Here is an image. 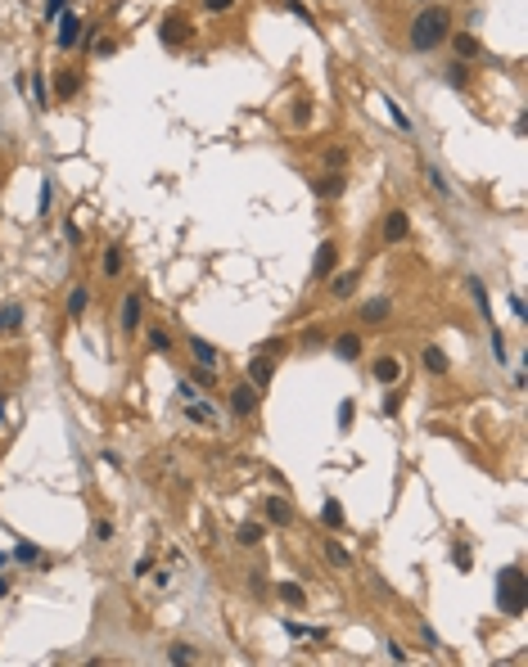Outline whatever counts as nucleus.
<instances>
[{
    "instance_id": "obj_1",
    "label": "nucleus",
    "mask_w": 528,
    "mask_h": 667,
    "mask_svg": "<svg viewBox=\"0 0 528 667\" xmlns=\"http://www.w3.org/2000/svg\"><path fill=\"white\" fill-rule=\"evenodd\" d=\"M447 36H451V9H443V5H420L415 9V18L407 28V45L415 55H434L438 45H447Z\"/></svg>"
},
{
    "instance_id": "obj_2",
    "label": "nucleus",
    "mask_w": 528,
    "mask_h": 667,
    "mask_svg": "<svg viewBox=\"0 0 528 667\" xmlns=\"http://www.w3.org/2000/svg\"><path fill=\"white\" fill-rule=\"evenodd\" d=\"M497 609L506 617H524V609H528V577H524L519 564H510V568L497 573Z\"/></svg>"
},
{
    "instance_id": "obj_3",
    "label": "nucleus",
    "mask_w": 528,
    "mask_h": 667,
    "mask_svg": "<svg viewBox=\"0 0 528 667\" xmlns=\"http://www.w3.org/2000/svg\"><path fill=\"white\" fill-rule=\"evenodd\" d=\"M190 36H194V28H190V18L186 14H163V23H158V41L167 45V50H181V45H190Z\"/></svg>"
},
{
    "instance_id": "obj_4",
    "label": "nucleus",
    "mask_w": 528,
    "mask_h": 667,
    "mask_svg": "<svg viewBox=\"0 0 528 667\" xmlns=\"http://www.w3.org/2000/svg\"><path fill=\"white\" fill-rule=\"evenodd\" d=\"M82 28H86L82 14L64 9V14L55 18V45H59V50H77V45H82Z\"/></svg>"
},
{
    "instance_id": "obj_5",
    "label": "nucleus",
    "mask_w": 528,
    "mask_h": 667,
    "mask_svg": "<svg viewBox=\"0 0 528 667\" xmlns=\"http://www.w3.org/2000/svg\"><path fill=\"white\" fill-rule=\"evenodd\" d=\"M257 406H262V388H253V384H235V388H230V415L253 419Z\"/></svg>"
},
{
    "instance_id": "obj_6",
    "label": "nucleus",
    "mask_w": 528,
    "mask_h": 667,
    "mask_svg": "<svg viewBox=\"0 0 528 667\" xmlns=\"http://www.w3.org/2000/svg\"><path fill=\"white\" fill-rule=\"evenodd\" d=\"M118 329L127 334H136V329H145V302H140V293H127L122 298V312H118Z\"/></svg>"
},
{
    "instance_id": "obj_7",
    "label": "nucleus",
    "mask_w": 528,
    "mask_h": 667,
    "mask_svg": "<svg viewBox=\"0 0 528 667\" xmlns=\"http://www.w3.org/2000/svg\"><path fill=\"white\" fill-rule=\"evenodd\" d=\"M335 266H339V244L335 239H321V244H316V257H312V275L316 280H330V275H335Z\"/></svg>"
},
{
    "instance_id": "obj_8",
    "label": "nucleus",
    "mask_w": 528,
    "mask_h": 667,
    "mask_svg": "<svg viewBox=\"0 0 528 667\" xmlns=\"http://www.w3.org/2000/svg\"><path fill=\"white\" fill-rule=\"evenodd\" d=\"M312 194L316 199H343V194H348V176H343V171H325V176L312 181Z\"/></svg>"
},
{
    "instance_id": "obj_9",
    "label": "nucleus",
    "mask_w": 528,
    "mask_h": 667,
    "mask_svg": "<svg viewBox=\"0 0 528 667\" xmlns=\"http://www.w3.org/2000/svg\"><path fill=\"white\" fill-rule=\"evenodd\" d=\"M407 234H411V217L402 207H388L384 212V244H402Z\"/></svg>"
},
{
    "instance_id": "obj_10",
    "label": "nucleus",
    "mask_w": 528,
    "mask_h": 667,
    "mask_svg": "<svg viewBox=\"0 0 528 667\" xmlns=\"http://www.w3.org/2000/svg\"><path fill=\"white\" fill-rule=\"evenodd\" d=\"M262 518H266V523H276V528H289V523H293L289 496H266V501H262Z\"/></svg>"
},
{
    "instance_id": "obj_11",
    "label": "nucleus",
    "mask_w": 528,
    "mask_h": 667,
    "mask_svg": "<svg viewBox=\"0 0 528 667\" xmlns=\"http://www.w3.org/2000/svg\"><path fill=\"white\" fill-rule=\"evenodd\" d=\"M388 316H393V302H388V298H366V302H361V325H366V329H379Z\"/></svg>"
},
{
    "instance_id": "obj_12",
    "label": "nucleus",
    "mask_w": 528,
    "mask_h": 667,
    "mask_svg": "<svg viewBox=\"0 0 528 667\" xmlns=\"http://www.w3.org/2000/svg\"><path fill=\"white\" fill-rule=\"evenodd\" d=\"M271 379H276V361L266 352H257L253 361H249V384L253 388H271Z\"/></svg>"
},
{
    "instance_id": "obj_13",
    "label": "nucleus",
    "mask_w": 528,
    "mask_h": 667,
    "mask_svg": "<svg viewBox=\"0 0 528 667\" xmlns=\"http://www.w3.org/2000/svg\"><path fill=\"white\" fill-rule=\"evenodd\" d=\"M23 325H28V312H23V302H5V307H0V334H5V338L23 334Z\"/></svg>"
},
{
    "instance_id": "obj_14",
    "label": "nucleus",
    "mask_w": 528,
    "mask_h": 667,
    "mask_svg": "<svg viewBox=\"0 0 528 667\" xmlns=\"http://www.w3.org/2000/svg\"><path fill=\"white\" fill-rule=\"evenodd\" d=\"M50 91H55V100H72V95L82 91V72L77 68H59L55 81H50Z\"/></svg>"
},
{
    "instance_id": "obj_15",
    "label": "nucleus",
    "mask_w": 528,
    "mask_h": 667,
    "mask_svg": "<svg viewBox=\"0 0 528 667\" xmlns=\"http://www.w3.org/2000/svg\"><path fill=\"white\" fill-rule=\"evenodd\" d=\"M371 375H375V384L388 388V384H398V379H402V361L384 352V356H375V361H371Z\"/></svg>"
},
{
    "instance_id": "obj_16",
    "label": "nucleus",
    "mask_w": 528,
    "mask_h": 667,
    "mask_svg": "<svg viewBox=\"0 0 528 667\" xmlns=\"http://www.w3.org/2000/svg\"><path fill=\"white\" fill-rule=\"evenodd\" d=\"M465 289H470L474 307H478V312H483V320H488V325H493V298H488V284L478 280V275H470V280H465Z\"/></svg>"
},
{
    "instance_id": "obj_17",
    "label": "nucleus",
    "mask_w": 528,
    "mask_h": 667,
    "mask_svg": "<svg viewBox=\"0 0 528 667\" xmlns=\"http://www.w3.org/2000/svg\"><path fill=\"white\" fill-rule=\"evenodd\" d=\"M352 289H357V270H339V275H330V298L348 302Z\"/></svg>"
},
{
    "instance_id": "obj_18",
    "label": "nucleus",
    "mask_w": 528,
    "mask_h": 667,
    "mask_svg": "<svg viewBox=\"0 0 528 667\" xmlns=\"http://www.w3.org/2000/svg\"><path fill=\"white\" fill-rule=\"evenodd\" d=\"M335 356H339V361H357V356H361V334H352V329L339 334V338H335Z\"/></svg>"
},
{
    "instance_id": "obj_19",
    "label": "nucleus",
    "mask_w": 528,
    "mask_h": 667,
    "mask_svg": "<svg viewBox=\"0 0 528 667\" xmlns=\"http://www.w3.org/2000/svg\"><path fill=\"white\" fill-rule=\"evenodd\" d=\"M186 419L190 424H217V411H213V401L194 397V401H186Z\"/></svg>"
},
{
    "instance_id": "obj_20",
    "label": "nucleus",
    "mask_w": 528,
    "mask_h": 667,
    "mask_svg": "<svg viewBox=\"0 0 528 667\" xmlns=\"http://www.w3.org/2000/svg\"><path fill=\"white\" fill-rule=\"evenodd\" d=\"M145 343H150V352L172 356V334H167L163 325H145Z\"/></svg>"
},
{
    "instance_id": "obj_21",
    "label": "nucleus",
    "mask_w": 528,
    "mask_h": 667,
    "mask_svg": "<svg viewBox=\"0 0 528 667\" xmlns=\"http://www.w3.org/2000/svg\"><path fill=\"white\" fill-rule=\"evenodd\" d=\"M190 352H194V365H217V356H222L208 338H199V334H190Z\"/></svg>"
},
{
    "instance_id": "obj_22",
    "label": "nucleus",
    "mask_w": 528,
    "mask_h": 667,
    "mask_svg": "<svg viewBox=\"0 0 528 667\" xmlns=\"http://www.w3.org/2000/svg\"><path fill=\"white\" fill-rule=\"evenodd\" d=\"M86 307H91V289L86 284H72V293H68V302H64V312L77 320V316H86Z\"/></svg>"
},
{
    "instance_id": "obj_23",
    "label": "nucleus",
    "mask_w": 528,
    "mask_h": 667,
    "mask_svg": "<svg viewBox=\"0 0 528 667\" xmlns=\"http://www.w3.org/2000/svg\"><path fill=\"white\" fill-rule=\"evenodd\" d=\"M447 41H451V50H456V59H474L478 55V36H470V32H451Z\"/></svg>"
},
{
    "instance_id": "obj_24",
    "label": "nucleus",
    "mask_w": 528,
    "mask_h": 667,
    "mask_svg": "<svg viewBox=\"0 0 528 667\" xmlns=\"http://www.w3.org/2000/svg\"><path fill=\"white\" fill-rule=\"evenodd\" d=\"M420 361H425L429 375H447V370H451V361H447V352H443V348H425V352H420Z\"/></svg>"
},
{
    "instance_id": "obj_25",
    "label": "nucleus",
    "mask_w": 528,
    "mask_h": 667,
    "mask_svg": "<svg viewBox=\"0 0 528 667\" xmlns=\"http://www.w3.org/2000/svg\"><path fill=\"white\" fill-rule=\"evenodd\" d=\"M420 171H425V181H429V190L438 194V199H451V185L443 181V171H438L434 163H420Z\"/></svg>"
},
{
    "instance_id": "obj_26",
    "label": "nucleus",
    "mask_w": 528,
    "mask_h": 667,
    "mask_svg": "<svg viewBox=\"0 0 528 667\" xmlns=\"http://www.w3.org/2000/svg\"><path fill=\"white\" fill-rule=\"evenodd\" d=\"M451 568H461V573H470L474 568V550H470V541H451Z\"/></svg>"
},
{
    "instance_id": "obj_27",
    "label": "nucleus",
    "mask_w": 528,
    "mask_h": 667,
    "mask_svg": "<svg viewBox=\"0 0 528 667\" xmlns=\"http://www.w3.org/2000/svg\"><path fill=\"white\" fill-rule=\"evenodd\" d=\"M443 72H447V86H451V91H465V86H470V64H465V59L447 64Z\"/></svg>"
},
{
    "instance_id": "obj_28",
    "label": "nucleus",
    "mask_w": 528,
    "mask_h": 667,
    "mask_svg": "<svg viewBox=\"0 0 528 667\" xmlns=\"http://www.w3.org/2000/svg\"><path fill=\"white\" fill-rule=\"evenodd\" d=\"M321 523L330 528V532H339V528H343V523H348V518H343V505H339L335 496H330V501H325V510H321Z\"/></svg>"
},
{
    "instance_id": "obj_29",
    "label": "nucleus",
    "mask_w": 528,
    "mask_h": 667,
    "mask_svg": "<svg viewBox=\"0 0 528 667\" xmlns=\"http://www.w3.org/2000/svg\"><path fill=\"white\" fill-rule=\"evenodd\" d=\"M398 411H402V392L388 384L384 397H379V415H384V419H398Z\"/></svg>"
},
{
    "instance_id": "obj_30",
    "label": "nucleus",
    "mask_w": 528,
    "mask_h": 667,
    "mask_svg": "<svg viewBox=\"0 0 528 667\" xmlns=\"http://www.w3.org/2000/svg\"><path fill=\"white\" fill-rule=\"evenodd\" d=\"M104 275L108 280L122 275V244H108V249H104Z\"/></svg>"
},
{
    "instance_id": "obj_31",
    "label": "nucleus",
    "mask_w": 528,
    "mask_h": 667,
    "mask_svg": "<svg viewBox=\"0 0 528 667\" xmlns=\"http://www.w3.org/2000/svg\"><path fill=\"white\" fill-rule=\"evenodd\" d=\"M280 600L293 604V609H303V604H307V591H303L298 582H280Z\"/></svg>"
},
{
    "instance_id": "obj_32",
    "label": "nucleus",
    "mask_w": 528,
    "mask_h": 667,
    "mask_svg": "<svg viewBox=\"0 0 528 667\" xmlns=\"http://www.w3.org/2000/svg\"><path fill=\"white\" fill-rule=\"evenodd\" d=\"M9 559H18V564H36V559H41V546H32V541H18V546L9 550Z\"/></svg>"
},
{
    "instance_id": "obj_33",
    "label": "nucleus",
    "mask_w": 528,
    "mask_h": 667,
    "mask_svg": "<svg viewBox=\"0 0 528 667\" xmlns=\"http://www.w3.org/2000/svg\"><path fill=\"white\" fill-rule=\"evenodd\" d=\"M289 122H293V127H298V131H307V127H312V100H298V104H293Z\"/></svg>"
},
{
    "instance_id": "obj_34",
    "label": "nucleus",
    "mask_w": 528,
    "mask_h": 667,
    "mask_svg": "<svg viewBox=\"0 0 528 667\" xmlns=\"http://www.w3.org/2000/svg\"><path fill=\"white\" fill-rule=\"evenodd\" d=\"M235 541H240V546H257V541H262V523H240L235 528Z\"/></svg>"
},
{
    "instance_id": "obj_35",
    "label": "nucleus",
    "mask_w": 528,
    "mask_h": 667,
    "mask_svg": "<svg viewBox=\"0 0 528 667\" xmlns=\"http://www.w3.org/2000/svg\"><path fill=\"white\" fill-rule=\"evenodd\" d=\"M325 559L335 564V568H352V554L339 546V541H325Z\"/></svg>"
},
{
    "instance_id": "obj_36",
    "label": "nucleus",
    "mask_w": 528,
    "mask_h": 667,
    "mask_svg": "<svg viewBox=\"0 0 528 667\" xmlns=\"http://www.w3.org/2000/svg\"><path fill=\"white\" fill-rule=\"evenodd\" d=\"M285 632H289L293 640H325L321 627H303V622H285Z\"/></svg>"
},
{
    "instance_id": "obj_37",
    "label": "nucleus",
    "mask_w": 528,
    "mask_h": 667,
    "mask_svg": "<svg viewBox=\"0 0 528 667\" xmlns=\"http://www.w3.org/2000/svg\"><path fill=\"white\" fill-rule=\"evenodd\" d=\"M335 419H339V428H352V419H357V401L343 397V401H339V411H335Z\"/></svg>"
},
{
    "instance_id": "obj_38",
    "label": "nucleus",
    "mask_w": 528,
    "mask_h": 667,
    "mask_svg": "<svg viewBox=\"0 0 528 667\" xmlns=\"http://www.w3.org/2000/svg\"><path fill=\"white\" fill-rule=\"evenodd\" d=\"M167 663H199L194 645H167Z\"/></svg>"
},
{
    "instance_id": "obj_39",
    "label": "nucleus",
    "mask_w": 528,
    "mask_h": 667,
    "mask_svg": "<svg viewBox=\"0 0 528 667\" xmlns=\"http://www.w3.org/2000/svg\"><path fill=\"white\" fill-rule=\"evenodd\" d=\"M32 95H36V113H45V108H50V91H45V77H41V72L32 77Z\"/></svg>"
},
{
    "instance_id": "obj_40",
    "label": "nucleus",
    "mask_w": 528,
    "mask_h": 667,
    "mask_svg": "<svg viewBox=\"0 0 528 667\" xmlns=\"http://www.w3.org/2000/svg\"><path fill=\"white\" fill-rule=\"evenodd\" d=\"M213 384H217V365H199V370H194V388H199V392H208Z\"/></svg>"
},
{
    "instance_id": "obj_41",
    "label": "nucleus",
    "mask_w": 528,
    "mask_h": 667,
    "mask_svg": "<svg viewBox=\"0 0 528 667\" xmlns=\"http://www.w3.org/2000/svg\"><path fill=\"white\" fill-rule=\"evenodd\" d=\"M91 537L100 541V546H108V541H113V523H108V518H95V528H91Z\"/></svg>"
},
{
    "instance_id": "obj_42",
    "label": "nucleus",
    "mask_w": 528,
    "mask_h": 667,
    "mask_svg": "<svg viewBox=\"0 0 528 667\" xmlns=\"http://www.w3.org/2000/svg\"><path fill=\"white\" fill-rule=\"evenodd\" d=\"M488 343H493V356H497V365H501V361H506V338H501V329H497V325L488 329Z\"/></svg>"
},
{
    "instance_id": "obj_43",
    "label": "nucleus",
    "mask_w": 528,
    "mask_h": 667,
    "mask_svg": "<svg viewBox=\"0 0 528 667\" xmlns=\"http://www.w3.org/2000/svg\"><path fill=\"white\" fill-rule=\"evenodd\" d=\"M325 167L330 171H343V167H348V149H325Z\"/></svg>"
},
{
    "instance_id": "obj_44",
    "label": "nucleus",
    "mask_w": 528,
    "mask_h": 667,
    "mask_svg": "<svg viewBox=\"0 0 528 667\" xmlns=\"http://www.w3.org/2000/svg\"><path fill=\"white\" fill-rule=\"evenodd\" d=\"M280 5H285L289 14H293V18H303V23H316V18H312V9H307L303 0H280Z\"/></svg>"
},
{
    "instance_id": "obj_45",
    "label": "nucleus",
    "mask_w": 528,
    "mask_h": 667,
    "mask_svg": "<svg viewBox=\"0 0 528 667\" xmlns=\"http://www.w3.org/2000/svg\"><path fill=\"white\" fill-rule=\"evenodd\" d=\"M50 203H55V181L45 176V181H41V203H36V207H41V217L50 212Z\"/></svg>"
},
{
    "instance_id": "obj_46",
    "label": "nucleus",
    "mask_w": 528,
    "mask_h": 667,
    "mask_svg": "<svg viewBox=\"0 0 528 667\" xmlns=\"http://www.w3.org/2000/svg\"><path fill=\"white\" fill-rule=\"evenodd\" d=\"M199 5L208 9V14H230V9H235V0H199Z\"/></svg>"
},
{
    "instance_id": "obj_47",
    "label": "nucleus",
    "mask_w": 528,
    "mask_h": 667,
    "mask_svg": "<svg viewBox=\"0 0 528 667\" xmlns=\"http://www.w3.org/2000/svg\"><path fill=\"white\" fill-rule=\"evenodd\" d=\"M176 392H181V401H194V397H203V392L194 388V379H181V384H176Z\"/></svg>"
},
{
    "instance_id": "obj_48",
    "label": "nucleus",
    "mask_w": 528,
    "mask_h": 667,
    "mask_svg": "<svg viewBox=\"0 0 528 667\" xmlns=\"http://www.w3.org/2000/svg\"><path fill=\"white\" fill-rule=\"evenodd\" d=\"M420 640H425L429 649H443V640H438V632H434V627H429V622H420Z\"/></svg>"
},
{
    "instance_id": "obj_49",
    "label": "nucleus",
    "mask_w": 528,
    "mask_h": 667,
    "mask_svg": "<svg viewBox=\"0 0 528 667\" xmlns=\"http://www.w3.org/2000/svg\"><path fill=\"white\" fill-rule=\"evenodd\" d=\"M154 573V554H145V559H136V568H131V577H150Z\"/></svg>"
},
{
    "instance_id": "obj_50",
    "label": "nucleus",
    "mask_w": 528,
    "mask_h": 667,
    "mask_svg": "<svg viewBox=\"0 0 528 667\" xmlns=\"http://www.w3.org/2000/svg\"><path fill=\"white\" fill-rule=\"evenodd\" d=\"M388 118H393V122H398V127H402V131H411V118H407V113H402V108H398V104H393V100H388Z\"/></svg>"
},
{
    "instance_id": "obj_51",
    "label": "nucleus",
    "mask_w": 528,
    "mask_h": 667,
    "mask_svg": "<svg viewBox=\"0 0 528 667\" xmlns=\"http://www.w3.org/2000/svg\"><path fill=\"white\" fill-rule=\"evenodd\" d=\"M64 9H68V0H45V18H50V23L64 14Z\"/></svg>"
},
{
    "instance_id": "obj_52",
    "label": "nucleus",
    "mask_w": 528,
    "mask_h": 667,
    "mask_svg": "<svg viewBox=\"0 0 528 667\" xmlns=\"http://www.w3.org/2000/svg\"><path fill=\"white\" fill-rule=\"evenodd\" d=\"M321 343H325L321 329H307V334H303V348H321Z\"/></svg>"
},
{
    "instance_id": "obj_53",
    "label": "nucleus",
    "mask_w": 528,
    "mask_h": 667,
    "mask_svg": "<svg viewBox=\"0 0 528 667\" xmlns=\"http://www.w3.org/2000/svg\"><path fill=\"white\" fill-rule=\"evenodd\" d=\"M506 307H510V316H515V320H524V298H519V293H510Z\"/></svg>"
},
{
    "instance_id": "obj_54",
    "label": "nucleus",
    "mask_w": 528,
    "mask_h": 667,
    "mask_svg": "<svg viewBox=\"0 0 528 667\" xmlns=\"http://www.w3.org/2000/svg\"><path fill=\"white\" fill-rule=\"evenodd\" d=\"M388 659H393V663H407V649H402L398 640H388Z\"/></svg>"
},
{
    "instance_id": "obj_55",
    "label": "nucleus",
    "mask_w": 528,
    "mask_h": 667,
    "mask_svg": "<svg viewBox=\"0 0 528 667\" xmlns=\"http://www.w3.org/2000/svg\"><path fill=\"white\" fill-rule=\"evenodd\" d=\"M262 352H266V356H276V352H285V338H266V343H262Z\"/></svg>"
},
{
    "instance_id": "obj_56",
    "label": "nucleus",
    "mask_w": 528,
    "mask_h": 667,
    "mask_svg": "<svg viewBox=\"0 0 528 667\" xmlns=\"http://www.w3.org/2000/svg\"><path fill=\"white\" fill-rule=\"evenodd\" d=\"M64 234H68V244H82V230H77V221H64Z\"/></svg>"
},
{
    "instance_id": "obj_57",
    "label": "nucleus",
    "mask_w": 528,
    "mask_h": 667,
    "mask_svg": "<svg viewBox=\"0 0 528 667\" xmlns=\"http://www.w3.org/2000/svg\"><path fill=\"white\" fill-rule=\"evenodd\" d=\"M249 591H253V595H262V591H266V582H262V573H249Z\"/></svg>"
},
{
    "instance_id": "obj_58",
    "label": "nucleus",
    "mask_w": 528,
    "mask_h": 667,
    "mask_svg": "<svg viewBox=\"0 0 528 667\" xmlns=\"http://www.w3.org/2000/svg\"><path fill=\"white\" fill-rule=\"evenodd\" d=\"M5 595H9V577H0V600H5Z\"/></svg>"
},
{
    "instance_id": "obj_59",
    "label": "nucleus",
    "mask_w": 528,
    "mask_h": 667,
    "mask_svg": "<svg viewBox=\"0 0 528 667\" xmlns=\"http://www.w3.org/2000/svg\"><path fill=\"white\" fill-rule=\"evenodd\" d=\"M5 564H9V554H0V568H5Z\"/></svg>"
},
{
    "instance_id": "obj_60",
    "label": "nucleus",
    "mask_w": 528,
    "mask_h": 667,
    "mask_svg": "<svg viewBox=\"0 0 528 667\" xmlns=\"http://www.w3.org/2000/svg\"><path fill=\"white\" fill-rule=\"evenodd\" d=\"M0 419H5V401H0Z\"/></svg>"
}]
</instances>
